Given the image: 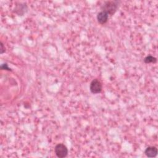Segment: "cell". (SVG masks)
Wrapping results in <instances>:
<instances>
[{
  "label": "cell",
  "mask_w": 158,
  "mask_h": 158,
  "mask_svg": "<svg viewBox=\"0 0 158 158\" xmlns=\"http://www.w3.org/2000/svg\"><path fill=\"white\" fill-rule=\"evenodd\" d=\"M157 148L155 146H149L145 151L144 154L148 157H155L157 155Z\"/></svg>",
  "instance_id": "obj_5"
},
{
  "label": "cell",
  "mask_w": 158,
  "mask_h": 158,
  "mask_svg": "<svg viewBox=\"0 0 158 158\" xmlns=\"http://www.w3.org/2000/svg\"><path fill=\"white\" fill-rule=\"evenodd\" d=\"M1 69L2 70H8V71H11V70H12L11 69L8 67V64H6V63L1 64Z\"/></svg>",
  "instance_id": "obj_7"
},
{
  "label": "cell",
  "mask_w": 158,
  "mask_h": 158,
  "mask_svg": "<svg viewBox=\"0 0 158 158\" xmlns=\"http://www.w3.org/2000/svg\"><path fill=\"white\" fill-rule=\"evenodd\" d=\"M102 85L101 82L99 80L95 78L91 81L89 85V90L91 93L93 94L100 93L102 91Z\"/></svg>",
  "instance_id": "obj_3"
},
{
  "label": "cell",
  "mask_w": 158,
  "mask_h": 158,
  "mask_svg": "<svg viewBox=\"0 0 158 158\" xmlns=\"http://www.w3.org/2000/svg\"><path fill=\"white\" fill-rule=\"evenodd\" d=\"M54 152L57 157L64 158L68 154V149L64 144L59 143L56 145L54 148Z\"/></svg>",
  "instance_id": "obj_2"
},
{
  "label": "cell",
  "mask_w": 158,
  "mask_h": 158,
  "mask_svg": "<svg viewBox=\"0 0 158 158\" xmlns=\"http://www.w3.org/2000/svg\"><path fill=\"white\" fill-rule=\"evenodd\" d=\"M118 7V2L115 1H108L104 2L101 10L106 12L109 15H113Z\"/></svg>",
  "instance_id": "obj_1"
},
{
  "label": "cell",
  "mask_w": 158,
  "mask_h": 158,
  "mask_svg": "<svg viewBox=\"0 0 158 158\" xmlns=\"http://www.w3.org/2000/svg\"><path fill=\"white\" fill-rule=\"evenodd\" d=\"M0 44H1V54H3L6 51V48L2 42L0 43Z\"/></svg>",
  "instance_id": "obj_8"
},
{
  "label": "cell",
  "mask_w": 158,
  "mask_h": 158,
  "mask_svg": "<svg viewBox=\"0 0 158 158\" xmlns=\"http://www.w3.org/2000/svg\"><path fill=\"white\" fill-rule=\"evenodd\" d=\"M156 62H157V59L151 55H148L144 59V62L145 64L156 63Z\"/></svg>",
  "instance_id": "obj_6"
},
{
  "label": "cell",
  "mask_w": 158,
  "mask_h": 158,
  "mask_svg": "<svg viewBox=\"0 0 158 158\" xmlns=\"http://www.w3.org/2000/svg\"><path fill=\"white\" fill-rule=\"evenodd\" d=\"M96 19L99 23L103 25L107 22L109 19V15L106 12L101 10L98 13Z\"/></svg>",
  "instance_id": "obj_4"
}]
</instances>
